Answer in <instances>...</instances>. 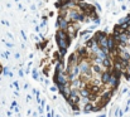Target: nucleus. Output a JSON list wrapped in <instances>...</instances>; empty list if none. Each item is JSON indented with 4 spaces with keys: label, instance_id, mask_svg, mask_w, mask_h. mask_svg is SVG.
Wrapping results in <instances>:
<instances>
[{
    "label": "nucleus",
    "instance_id": "f03ea898",
    "mask_svg": "<svg viewBox=\"0 0 130 117\" xmlns=\"http://www.w3.org/2000/svg\"><path fill=\"white\" fill-rule=\"evenodd\" d=\"M56 8H58V29L56 33V40L62 59L71 43L77 37L81 25L87 20L99 19V15L96 14V8L93 5L75 0H58Z\"/></svg>",
    "mask_w": 130,
    "mask_h": 117
},
{
    "label": "nucleus",
    "instance_id": "f257e3e1",
    "mask_svg": "<svg viewBox=\"0 0 130 117\" xmlns=\"http://www.w3.org/2000/svg\"><path fill=\"white\" fill-rule=\"evenodd\" d=\"M129 63L123 43L112 33L99 30L68 56L66 66L56 69L54 82L75 111H100L129 70Z\"/></svg>",
    "mask_w": 130,
    "mask_h": 117
}]
</instances>
